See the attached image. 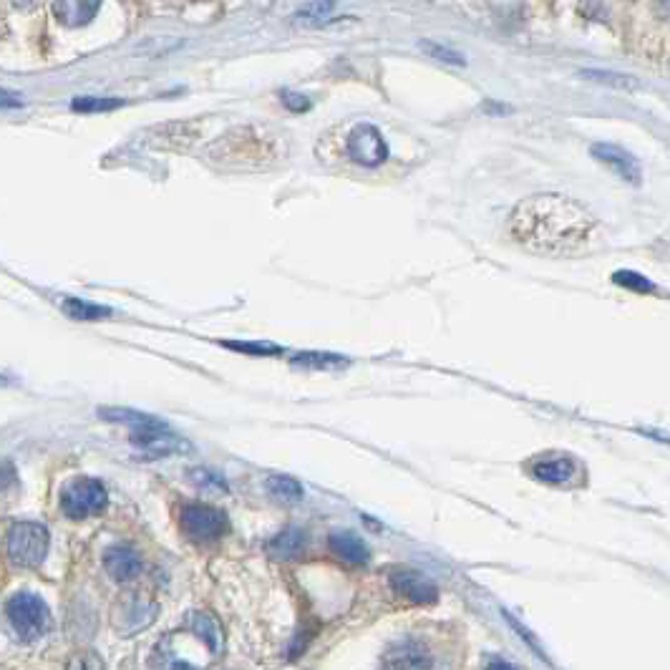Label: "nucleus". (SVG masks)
<instances>
[{
	"label": "nucleus",
	"instance_id": "nucleus-1",
	"mask_svg": "<svg viewBox=\"0 0 670 670\" xmlns=\"http://www.w3.org/2000/svg\"><path fill=\"white\" fill-rule=\"evenodd\" d=\"M519 247L537 255H572L595 235V217L570 197L537 194L519 202L507 222Z\"/></svg>",
	"mask_w": 670,
	"mask_h": 670
},
{
	"label": "nucleus",
	"instance_id": "nucleus-2",
	"mask_svg": "<svg viewBox=\"0 0 670 670\" xmlns=\"http://www.w3.org/2000/svg\"><path fill=\"white\" fill-rule=\"evenodd\" d=\"M48 529L38 522H16L8 529V557L18 567H38L46 560Z\"/></svg>",
	"mask_w": 670,
	"mask_h": 670
},
{
	"label": "nucleus",
	"instance_id": "nucleus-3",
	"mask_svg": "<svg viewBox=\"0 0 670 670\" xmlns=\"http://www.w3.org/2000/svg\"><path fill=\"white\" fill-rule=\"evenodd\" d=\"M8 620L21 640H36L48 630L51 615H48L46 602L33 592H16L8 600Z\"/></svg>",
	"mask_w": 670,
	"mask_h": 670
},
{
	"label": "nucleus",
	"instance_id": "nucleus-4",
	"mask_svg": "<svg viewBox=\"0 0 670 670\" xmlns=\"http://www.w3.org/2000/svg\"><path fill=\"white\" fill-rule=\"evenodd\" d=\"M106 502H109V494L99 479H71L61 489V509L71 519H86L91 514H99Z\"/></svg>",
	"mask_w": 670,
	"mask_h": 670
},
{
	"label": "nucleus",
	"instance_id": "nucleus-5",
	"mask_svg": "<svg viewBox=\"0 0 670 670\" xmlns=\"http://www.w3.org/2000/svg\"><path fill=\"white\" fill-rule=\"evenodd\" d=\"M182 529L189 540L199 542V545H210L225 537L230 522H227L225 512L210 507V504H187L182 507Z\"/></svg>",
	"mask_w": 670,
	"mask_h": 670
},
{
	"label": "nucleus",
	"instance_id": "nucleus-6",
	"mask_svg": "<svg viewBox=\"0 0 670 670\" xmlns=\"http://www.w3.org/2000/svg\"><path fill=\"white\" fill-rule=\"evenodd\" d=\"M346 154L358 167H381L388 159V144L371 124H356L346 137Z\"/></svg>",
	"mask_w": 670,
	"mask_h": 670
},
{
	"label": "nucleus",
	"instance_id": "nucleus-7",
	"mask_svg": "<svg viewBox=\"0 0 670 670\" xmlns=\"http://www.w3.org/2000/svg\"><path fill=\"white\" fill-rule=\"evenodd\" d=\"M532 477L542 484H550V487H570L582 477V469L572 456L550 454L534 461Z\"/></svg>",
	"mask_w": 670,
	"mask_h": 670
},
{
	"label": "nucleus",
	"instance_id": "nucleus-8",
	"mask_svg": "<svg viewBox=\"0 0 670 670\" xmlns=\"http://www.w3.org/2000/svg\"><path fill=\"white\" fill-rule=\"evenodd\" d=\"M590 154L597 159L600 164L613 169L620 179H625L628 184H640L643 179V172H640L638 159L633 157L630 152H625L623 147L618 144H608V142H597L590 147Z\"/></svg>",
	"mask_w": 670,
	"mask_h": 670
},
{
	"label": "nucleus",
	"instance_id": "nucleus-9",
	"mask_svg": "<svg viewBox=\"0 0 670 670\" xmlns=\"http://www.w3.org/2000/svg\"><path fill=\"white\" fill-rule=\"evenodd\" d=\"M391 585L396 587L406 600L416 602V605H429L436 602V585L416 570H396L391 575Z\"/></svg>",
	"mask_w": 670,
	"mask_h": 670
},
{
	"label": "nucleus",
	"instance_id": "nucleus-10",
	"mask_svg": "<svg viewBox=\"0 0 670 670\" xmlns=\"http://www.w3.org/2000/svg\"><path fill=\"white\" fill-rule=\"evenodd\" d=\"M131 444L137 446L144 456H152V459H159V456H169V454H179V451L189 449L187 441L179 439L172 429L149 431V434L131 436Z\"/></svg>",
	"mask_w": 670,
	"mask_h": 670
},
{
	"label": "nucleus",
	"instance_id": "nucleus-11",
	"mask_svg": "<svg viewBox=\"0 0 670 670\" xmlns=\"http://www.w3.org/2000/svg\"><path fill=\"white\" fill-rule=\"evenodd\" d=\"M99 416L104 421H109V424H119V426H126V429H131V436L169 429V424H164L162 419L142 414V411H137V409H119V406H111V409H99Z\"/></svg>",
	"mask_w": 670,
	"mask_h": 670
},
{
	"label": "nucleus",
	"instance_id": "nucleus-12",
	"mask_svg": "<svg viewBox=\"0 0 670 670\" xmlns=\"http://www.w3.org/2000/svg\"><path fill=\"white\" fill-rule=\"evenodd\" d=\"M104 567L116 582H129L142 572V557L134 547L114 545L104 552Z\"/></svg>",
	"mask_w": 670,
	"mask_h": 670
},
{
	"label": "nucleus",
	"instance_id": "nucleus-13",
	"mask_svg": "<svg viewBox=\"0 0 670 670\" xmlns=\"http://www.w3.org/2000/svg\"><path fill=\"white\" fill-rule=\"evenodd\" d=\"M328 545L333 547L343 560L351 562V565H366V562L371 560V552H368L366 542L353 532H333L328 537Z\"/></svg>",
	"mask_w": 670,
	"mask_h": 670
},
{
	"label": "nucleus",
	"instance_id": "nucleus-14",
	"mask_svg": "<svg viewBox=\"0 0 670 670\" xmlns=\"http://www.w3.org/2000/svg\"><path fill=\"white\" fill-rule=\"evenodd\" d=\"M53 11H56L58 21L66 23V26H84L101 11V3H96V0H91V3L89 0H63V3H53Z\"/></svg>",
	"mask_w": 670,
	"mask_h": 670
},
{
	"label": "nucleus",
	"instance_id": "nucleus-15",
	"mask_svg": "<svg viewBox=\"0 0 670 670\" xmlns=\"http://www.w3.org/2000/svg\"><path fill=\"white\" fill-rule=\"evenodd\" d=\"M157 615V608L154 605H147V602H131V605H124L121 608V620H116V630L121 635H131L139 633V630L147 628L149 623Z\"/></svg>",
	"mask_w": 670,
	"mask_h": 670
},
{
	"label": "nucleus",
	"instance_id": "nucleus-16",
	"mask_svg": "<svg viewBox=\"0 0 670 670\" xmlns=\"http://www.w3.org/2000/svg\"><path fill=\"white\" fill-rule=\"evenodd\" d=\"M189 628H192V633L197 635L207 648H212V653H222V648H225V635H222V628L215 620V615L194 613L192 618H189Z\"/></svg>",
	"mask_w": 670,
	"mask_h": 670
},
{
	"label": "nucleus",
	"instance_id": "nucleus-17",
	"mask_svg": "<svg viewBox=\"0 0 670 670\" xmlns=\"http://www.w3.org/2000/svg\"><path fill=\"white\" fill-rule=\"evenodd\" d=\"M431 660L419 645H396L388 653L386 670H429Z\"/></svg>",
	"mask_w": 670,
	"mask_h": 670
},
{
	"label": "nucleus",
	"instance_id": "nucleus-18",
	"mask_svg": "<svg viewBox=\"0 0 670 670\" xmlns=\"http://www.w3.org/2000/svg\"><path fill=\"white\" fill-rule=\"evenodd\" d=\"M63 313L69 315V318L81 320V323H96L101 318H109L111 308L106 305H96L89 303V300H79V298H63L61 300Z\"/></svg>",
	"mask_w": 670,
	"mask_h": 670
},
{
	"label": "nucleus",
	"instance_id": "nucleus-19",
	"mask_svg": "<svg viewBox=\"0 0 670 670\" xmlns=\"http://www.w3.org/2000/svg\"><path fill=\"white\" fill-rule=\"evenodd\" d=\"M290 363H293V366H303V368H318V371H335V368H346L351 361L343 356H335V353L303 351V353H295V356L290 358Z\"/></svg>",
	"mask_w": 670,
	"mask_h": 670
},
{
	"label": "nucleus",
	"instance_id": "nucleus-20",
	"mask_svg": "<svg viewBox=\"0 0 670 670\" xmlns=\"http://www.w3.org/2000/svg\"><path fill=\"white\" fill-rule=\"evenodd\" d=\"M303 545H305V534L300 532V529L290 527L285 529V532H280L278 537L270 542V550H273V555L278 557H295L300 550H303Z\"/></svg>",
	"mask_w": 670,
	"mask_h": 670
},
{
	"label": "nucleus",
	"instance_id": "nucleus-21",
	"mask_svg": "<svg viewBox=\"0 0 670 670\" xmlns=\"http://www.w3.org/2000/svg\"><path fill=\"white\" fill-rule=\"evenodd\" d=\"M267 489H270V494H273L275 499H280V502H298L300 497H303V487H300L298 479L293 477H270L267 479Z\"/></svg>",
	"mask_w": 670,
	"mask_h": 670
},
{
	"label": "nucleus",
	"instance_id": "nucleus-22",
	"mask_svg": "<svg viewBox=\"0 0 670 670\" xmlns=\"http://www.w3.org/2000/svg\"><path fill=\"white\" fill-rule=\"evenodd\" d=\"M419 48L426 53V56L436 58V61L441 63H454V66H466V58L464 53L454 51V48L444 46V43H436V41H419Z\"/></svg>",
	"mask_w": 670,
	"mask_h": 670
},
{
	"label": "nucleus",
	"instance_id": "nucleus-23",
	"mask_svg": "<svg viewBox=\"0 0 670 670\" xmlns=\"http://www.w3.org/2000/svg\"><path fill=\"white\" fill-rule=\"evenodd\" d=\"M582 76H587L595 84H605V86H615V89H635L638 81L628 74H615V71H602V69H590L582 71Z\"/></svg>",
	"mask_w": 670,
	"mask_h": 670
},
{
	"label": "nucleus",
	"instance_id": "nucleus-24",
	"mask_svg": "<svg viewBox=\"0 0 670 670\" xmlns=\"http://www.w3.org/2000/svg\"><path fill=\"white\" fill-rule=\"evenodd\" d=\"M124 104L121 99H114V96H79L74 99V111H84V114H94V111H111L119 109Z\"/></svg>",
	"mask_w": 670,
	"mask_h": 670
},
{
	"label": "nucleus",
	"instance_id": "nucleus-25",
	"mask_svg": "<svg viewBox=\"0 0 670 670\" xmlns=\"http://www.w3.org/2000/svg\"><path fill=\"white\" fill-rule=\"evenodd\" d=\"M613 283L620 285L625 290H635V293H655V285L650 283L648 278H643L640 273H633V270H618L613 275Z\"/></svg>",
	"mask_w": 670,
	"mask_h": 670
},
{
	"label": "nucleus",
	"instance_id": "nucleus-26",
	"mask_svg": "<svg viewBox=\"0 0 670 670\" xmlns=\"http://www.w3.org/2000/svg\"><path fill=\"white\" fill-rule=\"evenodd\" d=\"M333 11H335L333 3H310V6L300 8L298 21L310 23V26H323V23L330 21Z\"/></svg>",
	"mask_w": 670,
	"mask_h": 670
},
{
	"label": "nucleus",
	"instance_id": "nucleus-27",
	"mask_svg": "<svg viewBox=\"0 0 670 670\" xmlns=\"http://www.w3.org/2000/svg\"><path fill=\"white\" fill-rule=\"evenodd\" d=\"M66 670H106L104 660L94 653V650H81V653H74L66 663Z\"/></svg>",
	"mask_w": 670,
	"mask_h": 670
},
{
	"label": "nucleus",
	"instance_id": "nucleus-28",
	"mask_svg": "<svg viewBox=\"0 0 670 670\" xmlns=\"http://www.w3.org/2000/svg\"><path fill=\"white\" fill-rule=\"evenodd\" d=\"M225 346L235 348L240 353H255V356H278L280 348L278 346H267V343H237V341H227Z\"/></svg>",
	"mask_w": 670,
	"mask_h": 670
},
{
	"label": "nucleus",
	"instance_id": "nucleus-29",
	"mask_svg": "<svg viewBox=\"0 0 670 670\" xmlns=\"http://www.w3.org/2000/svg\"><path fill=\"white\" fill-rule=\"evenodd\" d=\"M192 479L199 484V487H220V489H225V482H222L220 474L207 472V469H197V472H192Z\"/></svg>",
	"mask_w": 670,
	"mask_h": 670
},
{
	"label": "nucleus",
	"instance_id": "nucleus-30",
	"mask_svg": "<svg viewBox=\"0 0 670 670\" xmlns=\"http://www.w3.org/2000/svg\"><path fill=\"white\" fill-rule=\"evenodd\" d=\"M283 104L288 106V109H295V111L310 109V99H305V96H300V94H288V91H283Z\"/></svg>",
	"mask_w": 670,
	"mask_h": 670
},
{
	"label": "nucleus",
	"instance_id": "nucleus-31",
	"mask_svg": "<svg viewBox=\"0 0 670 670\" xmlns=\"http://www.w3.org/2000/svg\"><path fill=\"white\" fill-rule=\"evenodd\" d=\"M0 106H3V109H16V106H21V94L8 91V89H0Z\"/></svg>",
	"mask_w": 670,
	"mask_h": 670
},
{
	"label": "nucleus",
	"instance_id": "nucleus-32",
	"mask_svg": "<svg viewBox=\"0 0 670 670\" xmlns=\"http://www.w3.org/2000/svg\"><path fill=\"white\" fill-rule=\"evenodd\" d=\"M487 670H517L514 665L504 663V660H492V663L487 665Z\"/></svg>",
	"mask_w": 670,
	"mask_h": 670
},
{
	"label": "nucleus",
	"instance_id": "nucleus-33",
	"mask_svg": "<svg viewBox=\"0 0 670 670\" xmlns=\"http://www.w3.org/2000/svg\"><path fill=\"white\" fill-rule=\"evenodd\" d=\"M6 383H8V378H6V376H0V386H6Z\"/></svg>",
	"mask_w": 670,
	"mask_h": 670
}]
</instances>
